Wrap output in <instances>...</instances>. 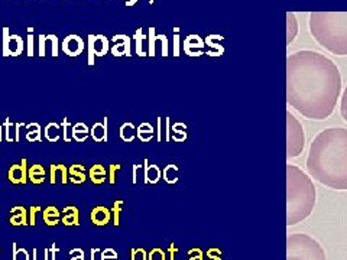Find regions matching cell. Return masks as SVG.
<instances>
[{
	"label": "cell",
	"mask_w": 347,
	"mask_h": 260,
	"mask_svg": "<svg viewBox=\"0 0 347 260\" xmlns=\"http://www.w3.org/2000/svg\"><path fill=\"white\" fill-rule=\"evenodd\" d=\"M340 90L341 77L329 58L311 51L288 57L287 103L304 117L327 119L336 109Z\"/></svg>",
	"instance_id": "obj_1"
},
{
	"label": "cell",
	"mask_w": 347,
	"mask_h": 260,
	"mask_svg": "<svg viewBox=\"0 0 347 260\" xmlns=\"http://www.w3.org/2000/svg\"><path fill=\"white\" fill-rule=\"evenodd\" d=\"M308 174L325 187L347 189V129L330 127L313 140L307 158Z\"/></svg>",
	"instance_id": "obj_2"
},
{
	"label": "cell",
	"mask_w": 347,
	"mask_h": 260,
	"mask_svg": "<svg viewBox=\"0 0 347 260\" xmlns=\"http://www.w3.org/2000/svg\"><path fill=\"white\" fill-rule=\"evenodd\" d=\"M315 187L311 178L295 165L287 166V224L295 226L311 215Z\"/></svg>",
	"instance_id": "obj_3"
},
{
	"label": "cell",
	"mask_w": 347,
	"mask_h": 260,
	"mask_svg": "<svg viewBox=\"0 0 347 260\" xmlns=\"http://www.w3.org/2000/svg\"><path fill=\"white\" fill-rule=\"evenodd\" d=\"M311 32L333 54H347V13H313Z\"/></svg>",
	"instance_id": "obj_4"
},
{
	"label": "cell",
	"mask_w": 347,
	"mask_h": 260,
	"mask_svg": "<svg viewBox=\"0 0 347 260\" xmlns=\"http://www.w3.org/2000/svg\"><path fill=\"white\" fill-rule=\"evenodd\" d=\"M287 260H327L320 243L304 233L287 237Z\"/></svg>",
	"instance_id": "obj_5"
},
{
	"label": "cell",
	"mask_w": 347,
	"mask_h": 260,
	"mask_svg": "<svg viewBox=\"0 0 347 260\" xmlns=\"http://www.w3.org/2000/svg\"><path fill=\"white\" fill-rule=\"evenodd\" d=\"M287 127H288V145H287V156L297 158L305 145V136L301 123L292 113H287Z\"/></svg>",
	"instance_id": "obj_6"
},
{
	"label": "cell",
	"mask_w": 347,
	"mask_h": 260,
	"mask_svg": "<svg viewBox=\"0 0 347 260\" xmlns=\"http://www.w3.org/2000/svg\"><path fill=\"white\" fill-rule=\"evenodd\" d=\"M110 51V41L109 38L98 33L93 35L90 33L87 36V64L93 67L96 62V57L101 58Z\"/></svg>",
	"instance_id": "obj_7"
},
{
	"label": "cell",
	"mask_w": 347,
	"mask_h": 260,
	"mask_svg": "<svg viewBox=\"0 0 347 260\" xmlns=\"http://www.w3.org/2000/svg\"><path fill=\"white\" fill-rule=\"evenodd\" d=\"M3 45H2V54L3 57H19L22 55L25 49L24 39L19 35H10L8 26H3Z\"/></svg>",
	"instance_id": "obj_8"
},
{
	"label": "cell",
	"mask_w": 347,
	"mask_h": 260,
	"mask_svg": "<svg viewBox=\"0 0 347 260\" xmlns=\"http://www.w3.org/2000/svg\"><path fill=\"white\" fill-rule=\"evenodd\" d=\"M114 45L110 48V52L113 57H130L132 51H130V44H132V38H129L125 33H117L110 38Z\"/></svg>",
	"instance_id": "obj_9"
},
{
	"label": "cell",
	"mask_w": 347,
	"mask_h": 260,
	"mask_svg": "<svg viewBox=\"0 0 347 260\" xmlns=\"http://www.w3.org/2000/svg\"><path fill=\"white\" fill-rule=\"evenodd\" d=\"M28 161L22 159L19 163H15L9 168L8 179L13 185H25L28 182Z\"/></svg>",
	"instance_id": "obj_10"
},
{
	"label": "cell",
	"mask_w": 347,
	"mask_h": 260,
	"mask_svg": "<svg viewBox=\"0 0 347 260\" xmlns=\"http://www.w3.org/2000/svg\"><path fill=\"white\" fill-rule=\"evenodd\" d=\"M84 48H86V44L83 41V38H80L75 33L65 36L64 41H63V51L68 57H78L83 54Z\"/></svg>",
	"instance_id": "obj_11"
},
{
	"label": "cell",
	"mask_w": 347,
	"mask_h": 260,
	"mask_svg": "<svg viewBox=\"0 0 347 260\" xmlns=\"http://www.w3.org/2000/svg\"><path fill=\"white\" fill-rule=\"evenodd\" d=\"M90 220L97 227H105L112 221V210L105 205H97L90 212Z\"/></svg>",
	"instance_id": "obj_12"
},
{
	"label": "cell",
	"mask_w": 347,
	"mask_h": 260,
	"mask_svg": "<svg viewBox=\"0 0 347 260\" xmlns=\"http://www.w3.org/2000/svg\"><path fill=\"white\" fill-rule=\"evenodd\" d=\"M49 182L51 185H65L68 181V168L63 163H52L49 166Z\"/></svg>",
	"instance_id": "obj_13"
},
{
	"label": "cell",
	"mask_w": 347,
	"mask_h": 260,
	"mask_svg": "<svg viewBox=\"0 0 347 260\" xmlns=\"http://www.w3.org/2000/svg\"><path fill=\"white\" fill-rule=\"evenodd\" d=\"M107 124H109V117H103L101 122L94 123L91 127H90V136L94 142L98 143H105L109 139V132H107Z\"/></svg>",
	"instance_id": "obj_14"
},
{
	"label": "cell",
	"mask_w": 347,
	"mask_h": 260,
	"mask_svg": "<svg viewBox=\"0 0 347 260\" xmlns=\"http://www.w3.org/2000/svg\"><path fill=\"white\" fill-rule=\"evenodd\" d=\"M9 223L13 226V227H22V226H29V221H28V210L25 208L24 205H15L10 208V219Z\"/></svg>",
	"instance_id": "obj_15"
},
{
	"label": "cell",
	"mask_w": 347,
	"mask_h": 260,
	"mask_svg": "<svg viewBox=\"0 0 347 260\" xmlns=\"http://www.w3.org/2000/svg\"><path fill=\"white\" fill-rule=\"evenodd\" d=\"M61 212H63L61 223L64 226H67V227L80 226V210L75 205H67Z\"/></svg>",
	"instance_id": "obj_16"
},
{
	"label": "cell",
	"mask_w": 347,
	"mask_h": 260,
	"mask_svg": "<svg viewBox=\"0 0 347 260\" xmlns=\"http://www.w3.org/2000/svg\"><path fill=\"white\" fill-rule=\"evenodd\" d=\"M162 178V171L158 165H151L148 159H145V168H144V182L149 185L158 184Z\"/></svg>",
	"instance_id": "obj_17"
},
{
	"label": "cell",
	"mask_w": 347,
	"mask_h": 260,
	"mask_svg": "<svg viewBox=\"0 0 347 260\" xmlns=\"http://www.w3.org/2000/svg\"><path fill=\"white\" fill-rule=\"evenodd\" d=\"M87 179V172L84 165L81 163H73L70 168H68V181L74 184V185H81L84 184Z\"/></svg>",
	"instance_id": "obj_18"
},
{
	"label": "cell",
	"mask_w": 347,
	"mask_h": 260,
	"mask_svg": "<svg viewBox=\"0 0 347 260\" xmlns=\"http://www.w3.org/2000/svg\"><path fill=\"white\" fill-rule=\"evenodd\" d=\"M87 175H89L90 181L94 184V185H103L106 181H107V171H106V168L103 165H100V163H96V165H91L89 168V172H87Z\"/></svg>",
	"instance_id": "obj_19"
},
{
	"label": "cell",
	"mask_w": 347,
	"mask_h": 260,
	"mask_svg": "<svg viewBox=\"0 0 347 260\" xmlns=\"http://www.w3.org/2000/svg\"><path fill=\"white\" fill-rule=\"evenodd\" d=\"M61 217H63V212L59 211L55 205H48L45 210H42V220L49 227H54V226L59 224Z\"/></svg>",
	"instance_id": "obj_20"
},
{
	"label": "cell",
	"mask_w": 347,
	"mask_h": 260,
	"mask_svg": "<svg viewBox=\"0 0 347 260\" xmlns=\"http://www.w3.org/2000/svg\"><path fill=\"white\" fill-rule=\"evenodd\" d=\"M28 179L33 185H40L47 181V171L40 163H33L28 169Z\"/></svg>",
	"instance_id": "obj_21"
},
{
	"label": "cell",
	"mask_w": 347,
	"mask_h": 260,
	"mask_svg": "<svg viewBox=\"0 0 347 260\" xmlns=\"http://www.w3.org/2000/svg\"><path fill=\"white\" fill-rule=\"evenodd\" d=\"M155 138V129L151 123L144 122L140 123L139 126H136V139H139L140 142H151Z\"/></svg>",
	"instance_id": "obj_22"
},
{
	"label": "cell",
	"mask_w": 347,
	"mask_h": 260,
	"mask_svg": "<svg viewBox=\"0 0 347 260\" xmlns=\"http://www.w3.org/2000/svg\"><path fill=\"white\" fill-rule=\"evenodd\" d=\"M133 41H135V51H136L137 57L144 58L148 57V51L144 48V44H148V36L144 33V29L139 28L135 35H133Z\"/></svg>",
	"instance_id": "obj_23"
},
{
	"label": "cell",
	"mask_w": 347,
	"mask_h": 260,
	"mask_svg": "<svg viewBox=\"0 0 347 260\" xmlns=\"http://www.w3.org/2000/svg\"><path fill=\"white\" fill-rule=\"evenodd\" d=\"M71 136L75 142H86L90 136V127L83 122L75 123L71 127Z\"/></svg>",
	"instance_id": "obj_24"
},
{
	"label": "cell",
	"mask_w": 347,
	"mask_h": 260,
	"mask_svg": "<svg viewBox=\"0 0 347 260\" xmlns=\"http://www.w3.org/2000/svg\"><path fill=\"white\" fill-rule=\"evenodd\" d=\"M119 136L123 142H133L136 139V126L133 123L125 122L119 129Z\"/></svg>",
	"instance_id": "obj_25"
},
{
	"label": "cell",
	"mask_w": 347,
	"mask_h": 260,
	"mask_svg": "<svg viewBox=\"0 0 347 260\" xmlns=\"http://www.w3.org/2000/svg\"><path fill=\"white\" fill-rule=\"evenodd\" d=\"M44 136L48 142H52V143L58 142L61 139V124L55 122L48 123L44 129Z\"/></svg>",
	"instance_id": "obj_26"
},
{
	"label": "cell",
	"mask_w": 347,
	"mask_h": 260,
	"mask_svg": "<svg viewBox=\"0 0 347 260\" xmlns=\"http://www.w3.org/2000/svg\"><path fill=\"white\" fill-rule=\"evenodd\" d=\"M25 138L28 142H40L42 139V133H40V124L39 123H29L26 124V135Z\"/></svg>",
	"instance_id": "obj_27"
},
{
	"label": "cell",
	"mask_w": 347,
	"mask_h": 260,
	"mask_svg": "<svg viewBox=\"0 0 347 260\" xmlns=\"http://www.w3.org/2000/svg\"><path fill=\"white\" fill-rule=\"evenodd\" d=\"M162 178L167 184H175L179 178V169L177 165H167L162 171Z\"/></svg>",
	"instance_id": "obj_28"
},
{
	"label": "cell",
	"mask_w": 347,
	"mask_h": 260,
	"mask_svg": "<svg viewBox=\"0 0 347 260\" xmlns=\"http://www.w3.org/2000/svg\"><path fill=\"white\" fill-rule=\"evenodd\" d=\"M186 129L187 126L184 123H175L174 126H171V139L174 142H184L187 139Z\"/></svg>",
	"instance_id": "obj_29"
},
{
	"label": "cell",
	"mask_w": 347,
	"mask_h": 260,
	"mask_svg": "<svg viewBox=\"0 0 347 260\" xmlns=\"http://www.w3.org/2000/svg\"><path fill=\"white\" fill-rule=\"evenodd\" d=\"M204 47V42L202 39L198 36V35H190L188 38H186V41H184V51L187 52H190L191 49H200Z\"/></svg>",
	"instance_id": "obj_30"
},
{
	"label": "cell",
	"mask_w": 347,
	"mask_h": 260,
	"mask_svg": "<svg viewBox=\"0 0 347 260\" xmlns=\"http://www.w3.org/2000/svg\"><path fill=\"white\" fill-rule=\"evenodd\" d=\"M156 31L154 26H149L148 29V57L154 58L156 55Z\"/></svg>",
	"instance_id": "obj_31"
},
{
	"label": "cell",
	"mask_w": 347,
	"mask_h": 260,
	"mask_svg": "<svg viewBox=\"0 0 347 260\" xmlns=\"http://www.w3.org/2000/svg\"><path fill=\"white\" fill-rule=\"evenodd\" d=\"M123 204L125 201L119 198V200H116L112 205V223H113L114 226L117 227L119 224H120V215L121 211H123Z\"/></svg>",
	"instance_id": "obj_32"
},
{
	"label": "cell",
	"mask_w": 347,
	"mask_h": 260,
	"mask_svg": "<svg viewBox=\"0 0 347 260\" xmlns=\"http://www.w3.org/2000/svg\"><path fill=\"white\" fill-rule=\"evenodd\" d=\"M3 130H5V140L6 142H16V127L15 124L10 122V119L6 117V120L3 123Z\"/></svg>",
	"instance_id": "obj_33"
},
{
	"label": "cell",
	"mask_w": 347,
	"mask_h": 260,
	"mask_svg": "<svg viewBox=\"0 0 347 260\" xmlns=\"http://www.w3.org/2000/svg\"><path fill=\"white\" fill-rule=\"evenodd\" d=\"M51 45V55L54 58H57L58 55H59V49H58V47H59V41H58V36L57 35H45V49H47V45Z\"/></svg>",
	"instance_id": "obj_34"
},
{
	"label": "cell",
	"mask_w": 347,
	"mask_h": 260,
	"mask_svg": "<svg viewBox=\"0 0 347 260\" xmlns=\"http://www.w3.org/2000/svg\"><path fill=\"white\" fill-rule=\"evenodd\" d=\"M71 123L70 120L64 117V120L61 123V129H63V139H64V142H71L73 140V136H71Z\"/></svg>",
	"instance_id": "obj_35"
},
{
	"label": "cell",
	"mask_w": 347,
	"mask_h": 260,
	"mask_svg": "<svg viewBox=\"0 0 347 260\" xmlns=\"http://www.w3.org/2000/svg\"><path fill=\"white\" fill-rule=\"evenodd\" d=\"M42 211V208H40V205H32V207H29V211H28V221H29V226H35L36 224V217H38V214Z\"/></svg>",
	"instance_id": "obj_36"
},
{
	"label": "cell",
	"mask_w": 347,
	"mask_h": 260,
	"mask_svg": "<svg viewBox=\"0 0 347 260\" xmlns=\"http://www.w3.org/2000/svg\"><path fill=\"white\" fill-rule=\"evenodd\" d=\"M130 260H148V252L144 247H136L130 250Z\"/></svg>",
	"instance_id": "obj_37"
},
{
	"label": "cell",
	"mask_w": 347,
	"mask_h": 260,
	"mask_svg": "<svg viewBox=\"0 0 347 260\" xmlns=\"http://www.w3.org/2000/svg\"><path fill=\"white\" fill-rule=\"evenodd\" d=\"M148 260H167V254L162 249L156 247V249H152L151 252H148Z\"/></svg>",
	"instance_id": "obj_38"
},
{
	"label": "cell",
	"mask_w": 347,
	"mask_h": 260,
	"mask_svg": "<svg viewBox=\"0 0 347 260\" xmlns=\"http://www.w3.org/2000/svg\"><path fill=\"white\" fill-rule=\"evenodd\" d=\"M13 260H29V253L25 249H17V244L13 243Z\"/></svg>",
	"instance_id": "obj_39"
},
{
	"label": "cell",
	"mask_w": 347,
	"mask_h": 260,
	"mask_svg": "<svg viewBox=\"0 0 347 260\" xmlns=\"http://www.w3.org/2000/svg\"><path fill=\"white\" fill-rule=\"evenodd\" d=\"M156 41L161 42L162 45V49H161V55L164 58L168 57V38L164 35V33H158L156 35Z\"/></svg>",
	"instance_id": "obj_40"
},
{
	"label": "cell",
	"mask_w": 347,
	"mask_h": 260,
	"mask_svg": "<svg viewBox=\"0 0 347 260\" xmlns=\"http://www.w3.org/2000/svg\"><path fill=\"white\" fill-rule=\"evenodd\" d=\"M119 171H121L120 163H113V165H110V166H109V181H110V184H112V185L116 184V174H117Z\"/></svg>",
	"instance_id": "obj_41"
},
{
	"label": "cell",
	"mask_w": 347,
	"mask_h": 260,
	"mask_svg": "<svg viewBox=\"0 0 347 260\" xmlns=\"http://www.w3.org/2000/svg\"><path fill=\"white\" fill-rule=\"evenodd\" d=\"M340 113L341 117L344 119V122H347V87L341 96V103H340Z\"/></svg>",
	"instance_id": "obj_42"
},
{
	"label": "cell",
	"mask_w": 347,
	"mask_h": 260,
	"mask_svg": "<svg viewBox=\"0 0 347 260\" xmlns=\"http://www.w3.org/2000/svg\"><path fill=\"white\" fill-rule=\"evenodd\" d=\"M101 260H117V253L113 249H105L101 252Z\"/></svg>",
	"instance_id": "obj_43"
},
{
	"label": "cell",
	"mask_w": 347,
	"mask_h": 260,
	"mask_svg": "<svg viewBox=\"0 0 347 260\" xmlns=\"http://www.w3.org/2000/svg\"><path fill=\"white\" fill-rule=\"evenodd\" d=\"M178 32H179V28H175L174 29V57H179V35H178Z\"/></svg>",
	"instance_id": "obj_44"
},
{
	"label": "cell",
	"mask_w": 347,
	"mask_h": 260,
	"mask_svg": "<svg viewBox=\"0 0 347 260\" xmlns=\"http://www.w3.org/2000/svg\"><path fill=\"white\" fill-rule=\"evenodd\" d=\"M35 42H33V33H28V57H33L35 55Z\"/></svg>",
	"instance_id": "obj_45"
},
{
	"label": "cell",
	"mask_w": 347,
	"mask_h": 260,
	"mask_svg": "<svg viewBox=\"0 0 347 260\" xmlns=\"http://www.w3.org/2000/svg\"><path fill=\"white\" fill-rule=\"evenodd\" d=\"M39 39H38V42H39V57L40 58H45L47 57V49H45V35H42L40 33L39 36H38Z\"/></svg>",
	"instance_id": "obj_46"
},
{
	"label": "cell",
	"mask_w": 347,
	"mask_h": 260,
	"mask_svg": "<svg viewBox=\"0 0 347 260\" xmlns=\"http://www.w3.org/2000/svg\"><path fill=\"white\" fill-rule=\"evenodd\" d=\"M162 117H156V140L158 142H162V133H164V130H162Z\"/></svg>",
	"instance_id": "obj_47"
},
{
	"label": "cell",
	"mask_w": 347,
	"mask_h": 260,
	"mask_svg": "<svg viewBox=\"0 0 347 260\" xmlns=\"http://www.w3.org/2000/svg\"><path fill=\"white\" fill-rule=\"evenodd\" d=\"M164 120H165V130H164V133H165V140H167V142H170L171 140V119L170 117H165Z\"/></svg>",
	"instance_id": "obj_48"
},
{
	"label": "cell",
	"mask_w": 347,
	"mask_h": 260,
	"mask_svg": "<svg viewBox=\"0 0 347 260\" xmlns=\"http://www.w3.org/2000/svg\"><path fill=\"white\" fill-rule=\"evenodd\" d=\"M70 254H71L70 260H84V252L81 249H74L70 252Z\"/></svg>",
	"instance_id": "obj_49"
},
{
	"label": "cell",
	"mask_w": 347,
	"mask_h": 260,
	"mask_svg": "<svg viewBox=\"0 0 347 260\" xmlns=\"http://www.w3.org/2000/svg\"><path fill=\"white\" fill-rule=\"evenodd\" d=\"M179 252L178 247L174 243H171L168 246V254H170V260H177V253Z\"/></svg>",
	"instance_id": "obj_50"
},
{
	"label": "cell",
	"mask_w": 347,
	"mask_h": 260,
	"mask_svg": "<svg viewBox=\"0 0 347 260\" xmlns=\"http://www.w3.org/2000/svg\"><path fill=\"white\" fill-rule=\"evenodd\" d=\"M188 256H190V259L188 260H202L201 252H200L198 249H193V250H190V252H188Z\"/></svg>",
	"instance_id": "obj_51"
},
{
	"label": "cell",
	"mask_w": 347,
	"mask_h": 260,
	"mask_svg": "<svg viewBox=\"0 0 347 260\" xmlns=\"http://www.w3.org/2000/svg\"><path fill=\"white\" fill-rule=\"evenodd\" d=\"M140 168H142V165H133V168H132V175H133L132 182H133V184H137V172H139Z\"/></svg>",
	"instance_id": "obj_52"
},
{
	"label": "cell",
	"mask_w": 347,
	"mask_h": 260,
	"mask_svg": "<svg viewBox=\"0 0 347 260\" xmlns=\"http://www.w3.org/2000/svg\"><path fill=\"white\" fill-rule=\"evenodd\" d=\"M15 127H16V142H19V140H21V129H22V127H26V124L22 122H17L16 124H15Z\"/></svg>",
	"instance_id": "obj_53"
},
{
	"label": "cell",
	"mask_w": 347,
	"mask_h": 260,
	"mask_svg": "<svg viewBox=\"0 0 347 260\" xmlns=\"http://www.w3.org/2000/svg\"><path fill=\"white\" fill-rule=\"evenodd\" d=\"M49 252L52 253V257H51V259H52V260H57V253H58L57 244H52V247H51V249H49Z\"/></svg>",
	"instance_id": "obj_54"
},
{
	"label": "cell",
	"mask_w": 347,
	"mask_h": 260,
	"mask_svg": "<svg viewBox=\"0 0 347 260\" xmlns=\"http://www.w3.org/2000/svg\"><path fill=\"white\" fill-rule=\"evenodd\" d=\"M98 253H100V250H98V249H96V247H94V249H91V250H90V260H96L97 254H98Z\"/></svg>",
	"instance_id": "obj_55"
},
{
	"label": "cell",
	"mask_w": 347,
	"mask_h": 260,
	"mask_svg": "<svg viewBox=\"0 0 347 260\" xmlns=\"http://www.w3.org/2000/svg\"><path fill=\"white\" fill-rule=\"evenodd\" d=\"M136 3H137V0H126V3H125V5H126L128 8H130V6H135Z\"/></svg>",
	"instance_id": "obj_56"
},
{
	"label": "cell",
	"mask_w": 347,
	"mask_h": 260,
	"mask_svg": "<svg viewBox=\"0 0 347 260\" xmlns=\"http://www.w3.org/2000/svg\"><path fill=\"white\" fill-rule=\"evenodd\" d=\"M5 140V130H3V124H0V142Z\"/></svg>",
	"instance_id": "obj_57"
},
{
	"label": "cell",
	"mask_w": 347,
	"mask_h": 260,
	"mask_svg": "<svg viewBox=\"0 0 347 260\" xmlns=\"http://www.w3.org/2000/svg\"><path fill=\"white\" fill-rule=\"evenodd\" d=\"M28 33H33V28H32V26H29V28H28Z\"/></svg>",
	"instance_id": "obj_58"
},
{
	"label": "cell",
	"mask_w": 347,
	"mask_h": 260,
	"mask_svg": "<svg viewBox=\"0 0 347 260\" xmlns=\"http://www.w3.org/2000/svg\"><path fill=\"white\" fill-rule=\"evenodd\" d=\"M154 2L155 0H149V5H154Z\"/></svg>",
	"instance_id": "obj_59"
},
{
	"label": "cell",
	"mask_w": 347,
	"mask_h": 260,
	"mask_svg": "<svg viewBox=\"0 0 347 260\" xmlns=\"http://www.w3.org/2000/svg\"><path fill=\"white\" fill-rule=\"evenodd\" d=\"M0 253H2V249H0Z\"/></svg>",
	"instance_id": "obj_60"
}]
</instances>
